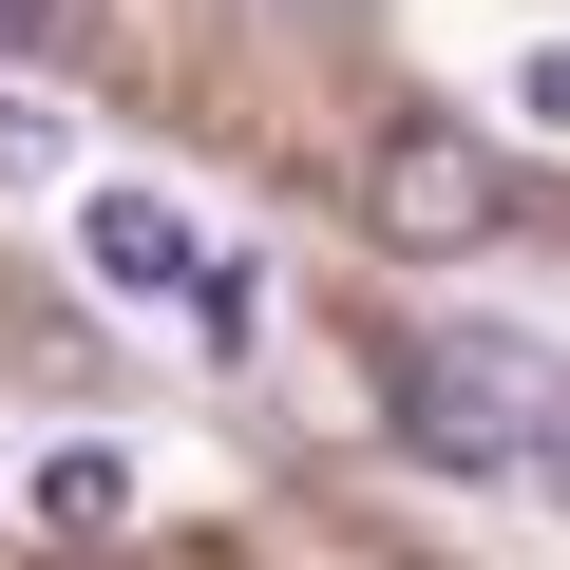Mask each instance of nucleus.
Instances as JSON below:
<instances>
[{"label":"nucleus","mask_w":570,"mask_h":570,"mask_svg":"<svg viewBox=\"0 0 570 570\" xmlns=\"http://www.w3.org/2000/svg\"><path fill=\"white\" fill-rule=\"evenodd\" d=\"M551 381H570V362H532V343H494V324H438V343H400V438L456 456V475H513L532 419H551Z\"/></svg>","instance_id":"1"},{"label":"nucleus","mask_w":570,"mask_h":570,"mask_svg":"<svg viewBox=\"0 0 570 570\" xmlns=\"http://www.w3.org/2000/svg\"><path fill=\"white\" fill-rule=\"evenodd\" d=\"M362 209H381V247H475V228H494V153H475V115H400L381 171H362Z\"/></svg>","instance_id":"2"},{"label":"nucleus","mask_w":570,"mask_h":570,"mask_svg":"<svg viewBox=\"0 0 570 570\" xmlns=\"http://www.w3.org/2000/svg\"><path fill=\"white\" fill-rule=\"evenodd\" d=\"M77 266L115 285V305H209V228L171 190H77Z\"/></svg>","instance_id":"3"},{"label":"nucleus","mask_w":570,"mask_h":570,"mask_svg":"<svg viewBox=\"0 0 570 570\" xmlns=\"http://www.w3.org/2000/svg\"><path fill=\"white\" fill-rule=\"evenodd\" d=\"M39 532H77V551H96V532H134V456H96V438H77V456H39Z\"/></svg>","instance_id":"4"},{"label":"nucleus","mask_w":570,"mask_h":570,"mask_svg":"<svg viewBox=\"0 0 570 570\" xmlns=\"http://www.w3.org/2000/svg\"><path fill=\"white\" fill-rule=\"evenodd\" d=\"M58 171H77V134H58L39 96H0V190H58Z\"/></svg>","instance_id":"5"},{"label":"nucleus","mask_w":570,"mask_h":570,"mask_svg":"<svg viewBox=\"0 0 570 570\" xmlns=\"http://www.w3.org/2000/svg\"><path fill=\"white\" fill-rule=\"evenodd\" d=\"M513 115H532V134H570V39H532V58H513Z\"/></svg>","instance_id":"6"},{"label":"nucleus","mask_w":570,"mask_h":570,"mask_svg":"<svg viewBox=\"0 0 570 570\" xmlns=\"http://www.w3.org/2000/svg\"><path fill=\"white\" fill-rule=\"evenodd\" d=\"M513 475H532V494L570 513V381H551V419H532V456H513Z\"/></svg>","instance_id":"7"},{"label":"nucleus","mask_w":570,"mask_h":570,"mask_svg":"<svg viewBox=\"0 0 570 570\" xmlns=\"http://www.w3.org/2000/svg\"><path fill=\"white\" fill-rule=\"evenodd\" d=\"M39 20H58V0H0V39H39Z\"/></svg>","instance_id":"8"}]
</instances>
